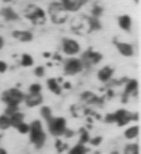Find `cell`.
<instances>
[{"mask_svg":"<svg viewBox=\"0 0 141 154\" xmlns=\"http://www.w3.org/2000/svg\"><path fill=\"white\" fill-rule=\"evenodd\" d=\"M34 73H35V76H38V77H43V75H45V68L43 66H37L34 69Z\"/></svg>","mask_w":141,"mask_h":154,"instance_id":"cell-33","label":"cell"},{"mask_svg":"<svg viewBox=\"0 0 141 154\" xmlns=\"http://www.w3.org/2000/svg\"><path fill=\"white\" fill-rule=\"evenodd\" d=\"M0 154H7V152H5L3 147H0Z\"/></svg>","mask_w":141,"mask_h":154,"instance_id":"cell-40","label":"cell"},{"mask_svg":"<svg viewBox=\"0 0 141 154\" xmlns=\"http://www.w3.org/2000/svg\"><path fill=\"white\" fill-rule=\"evenodd\" d=\"M65 11H79L84 5L85 0H61L60 2Z\"/></svg>","mask_w":141,"mask_h":154,"instance_id":"cell-10","label":"cell"},{"mask_svg":"<svg viewBox=\"0 0 141 154\" xmlns=\"http://www.w3.org/2000/svg\"><path fill=\"white\" fill-rule=\"evenodd\" d=\"M41 85L40 84H31L29 87V93H41Z\"/></svg>","mask_w":141,"mask_h":154,"instance_id":"cell-32","label":"cell"},{"mask_svg":"<svg viewBox=\"0 0 141 154\" xmlns=\"http://www.w3.org/2000/svg\"><path fill=\"white\" fill-rule=\"evenodd\" d=\"M0 139H2V135H0Z\"/></svg>","mask_w":141,"mask_h":154,"instance_id":"cell-44","label":"cell"},{"mask_svg":"<svg viewBox=\"0 0 141 154\" xmlns=\"http://www.w3.org/2000/svg\"><path fill=\"white\" fill-rule=\"evenodd\" d=\"M21 64H22V66H26V68L31 66V65L34 64V60H33V57L29 56V54H23L21 58Z\"/></svg>","mask_w":141,"mask_h":154,"instance_id":"cell-24","label":"cell"},{"mask_svg":"<svg viewBox=\"0 0 141 154\" xmlns=\"http://www.w3.org/2000/svg\"><path fill=\"white\" fill-rule=\"evenodd\" d=\"M125 154H139V145L137 143H129L125 146Z\"/></svg>","mask_w":141,"mask_h":154,"instance_id":"cell-25","label":"cell"},{"mask_svg":"<svg viewBox=\"0 0 141 154\" xmlns=\"http://www.w3.org/2000/svg\"><path fill=\"white\" fill-rule=\"evenodd\" d=\"M82 99L88 104H101L102 100H99V97L96 95H94L92 92H83Z\"/></svg>","mask_w":141,"mask_h":154,"instance_id":"cell-18","label":"cell"},{"mask_svg":"<svg viewBox=\"0 0 141 154\" xmlns=\"http://www.w3.org/2000/svg\"><path fill=\"white\" fill-rule=\"evenodd\" d=\"M88 26L91 30H99L101 29V23H99L98 18H90L88 19Z\"/></svg>","mask_w":141,"mask_h":154,"instance_id":"cell-27","label":"cell"},{"mask_svg":"<svg viewBox=\"0 0 141 154\" xmlns=\"http://www.w3.org/2000/svg\"><path fill=\"white\" fill-rule=\"evenodd\" d=\"M137 89H139V82L137 80H129L128 84L125 87V97L129 95H137Z\"/></svg>","mask_w":141,"mask_h":154,"instance_id":"cell-17","label":"cell"},{"mask_svg":"<svg viewBox=\"0 0 141 154\" xmlns=\"http://www.w3.org/2000/svg\"><path fill=\"white\" fill-rule=\"evenodd\" d=\"M48 127L52 135L61 137L64 135L65 130H67V120L61 116H54L50 120H48Z\"/></svg>","mask_w":141,"mask_h":154,"instance_id":"cell-3","label":"cell"},{"mask_svg":"<svg viewBox=\"0 0 141 154\" xmlns=\"http://www.w3.org/2000/svg\"><path fill=\"white\" fill-rule=\"evenodd\" d=\"M12 37L15 39L21 41V42H30L33 39V34L30 31H26V30H16L12 32Z\"/></svg>","mask_w":141,"mask_h":154,"instance_id":"cell-14","label":"cell"},{"mask_svg":"<svg viewBox=\"0 0 141 154\" xmlns=\"http://www.w3.org/2000/svg\"><path fill=\"white\" fill-rule=\"evenodd\" d=\"M26 16L35 24H41L45 22V12L42 8L37 7V5H29L26 10Z\"/></svg>","mask_w":141,"mask_h":154,"instance_id":"cell-5","label":"cell"},{"mask_svg":"<svg viewBox=\"0 0 141 154\" xmlns=\"http://www.w3.org/2000/svg\"><path fill=\"white\" fill-rule=\"evenodd\" d=\"M24 115L22 114L21 111H18L16 114H14V115H11L10 116V120H11V127H18L21 123H23L24 122Z\"/></svg>","mask_w":141,"mask_h":154,"instance_id":"cell-20","label":"cell"},{"mask_svg":"<svg viewBox=\"0 0 141 154\" xmlns=\"http://www.w3.org/2000/svg\"><path fill=\"white\" fill-rule=\"evenodd\" d=\"M42 95L41 93H29L27 96H24V104L27 107H37L42 103Z\"/></svg>","mask_w":141,"mask_h":154,"instance_id":"cell-11","label":"cell"},{"mask_svg":"<svg viewBox=\"0 0 141 154\" xmlns=\"http://www.w3.org/2000/svg\"><path fill=\"white\" fill-rule=\"evenodd\" d=\"M84 68L83 62L79 58H68L64 64V70L67 75H77Z\"/></svg>","mask_w":141,"mask_h":154,"instance_id":"cell-6","label":"cell"},{"mask_svg":"<svg viewBox=\"0 0 141 154\" xmlns=\"http://www.w3.org/2000/svg\"><path fill=\"white\" fill-rule=\"evenodd\" d=\"M24 100V95L18 88H11L3 92L2 101H4L7 106H19Z\"/></svg>","mask_w":141,"mask_h":154,"instance_id":"cell-2","label":"cell"},{"mask_svg":"<svg viewBox=\"0 0 141 154\" xmlns=\"http://www.w3.org/2000/svg\"><path fill=\"white\" fill-rule=\"evenodd\" d=\"M139 126H132V127L126 128L125 131V138L126 139H136L139 137Z\"/></svg>","mask_w":141,"mask_h":154,"instance_id":"cell-21","label":"cell"},{"mask_svg":"<svg viewBox=\"0 0 141 154\" xmlns=\"http://www.w3.org/2000/svg\"><path fill=\"white\" fill-rule=\"evenodd\" d=\"M62 51L68 56H75L80 51V45L77 41L71 39V38H64L62 39Z\"/></svg>","mask_w":141,"mask_h":154,"instance_id":"cell-8","label":"cell"},{"mask_svg":"<svg viewBox=\"0 0 141 154\" xmlns=\"http://www.w3.org/2000/svg\"><path fill=\"white\" fill-rule=\"evenodd\" d=\"M48 88L52 93H54V95H61V92H62V88L60 87L59 81H57L56 79H49L48 80Z\"/></svg>","mask_w":141,"mask_h":154,"instance_id":"cell-19","label":"cell"},{"mask_svg":"<svg viewBox=\"0 0 141 154\" xmlns=\"http://www.w3.org/2000/svg\"><path fill=\"white\" fill-rule=\"evenodd\" d=\"M134 2H136V3H139V0H134Z\"/></svg>","mask_w":141,"mask_h":154,"instance_id":"cell-43","label":"cell"},{"mask_svg":"<svg viewBox=\"0 0 141 154\" xmlns=\"http://www.w3.org/2000/svg\"><path fill=\"white\" fill-rule=\"evenodd\" d=\"M64 88H65V89H69V88H71V84H69V82H65V84H64Z\"/></svg>","mask_w":141,"mask_h":154,"instance_id":"cell-39","label":"cell"},{"mask_svg":"<svg viewBox=\"0 0 141 154\" xmlns=\"http://www.w3.org/2000/svg\"><path fill=\"white\" fill-rule=\"evenodd\" d=\"M103 12V8L101 5H94L92 7V18H99Z\"/></svg>","mask_w":141,"mask_h":154,"instance_id":"cell-31","label":"cell"},{"mask_svg":"<svg viewBox=\"0 0 141 154\" xmlns=\"http://www.w3.org/2000/svg\"><path fill=\"white\" fill-rule=\"evenodd\" d=\"M82 133V135H80V145H85L87 142H90V134H88V131L85 130H82L80 131Z\"/></svg>","mask_w":141,"mask_h":154,"instance_id":"cell-29","label":"cell"},{"mask_svg":"<svg viewBox=\"0 0 141 154\" xmlns=\"http://www.w3.org/2000/svg\"><path fill=\"white\" fill-rule=\"evenodd\" d=\"M56 146H57V150H59V152H61V150H65V149H67V143L61 142L60 139L56 142Z\"/></svg>","mask_w":141,"mask_h":154,"instance_id":"cell-34","label":"cell"},{"mask_svg":"<svg viewBox=\"0 0 141 154\" xmlns=\"http://www.w3.org/2000/svg\"><path fill=\"white\" fill-rule=\"evenodd\" d=\"M7 69H8V65L4 61H0V73L7 72Z\"/></svg>","mask_w":141,"mask_h":154,"instance_id":"cell-37","label":"cell"},{"mask_svg":"<svg viewBox=\"0 0 141 154\" xmlns=\"http://www.w3.org/2000/svg\"><path fill=\"white\" fill-rule=\"evenodd\" d=\"M41 116H42L46 122L50 120L52 118H53V115H52V109L49 108V107H42V108H41Z\"/></svg>","mask_w":141,"mask_h":154,"instance_id":"cell-26","label":"cell"},{"mask_svg":"<svg viewBox=\"0 0 141 154\" xmlns=\"http://www.w3.org/2000/svg\"><path fill=\"white\" fill-rule=\"evenodd\" d=\"M132 23H133V20H132V18L129 15H121L118 18V26L122 30H125V31H129L132 29Z\"/></svg>","mask_w":141,"mask_h":154,"instance_id":"cell-15","label":"cell"},{"mask_svg":"<svg viewBox=\"0 0 141 154\" xmlns=\"http://www.w3.org/2000/svg\"><path fill=\"white\" fill-rule=\"evenodd\" d=\"M29 135H30V141L33 145H35V147H42L45 145L46 141V135L43 133L42 128V123L40 120H33V123L30 125V130H29Z\"/></svg>","mask_w":141,"mask_h":154,"instance_id":"cell-1","label":"cell"},{"mask_svg":"<svg viewBox=\"0 0 141 154\" xmlns=\"http://www.w3.org/2000/svg\"><path fill=\"white\" fill-rule=\"evenodd\" d=\"M4 2H12V0H4Z\"/></svg>","mask_w":141,"mask_h":154,"instance_id":"cell-42","label":"cell"},{"mask_svg":"<svg viewBox=\"0 0 141 154\" xmlns=\"http://www.w3.org/2000/svg\"><path fill=\"white\" fill-rule=\"evenodd\" d=\"M90 142L92 146H98V145H101V142H102V137H96V138L90 139Z\"/></svg>","mask_w":141,"mask_h":154,"instance_id":"cell-35","label":"cell"},{"mask_svg":"<svg viewBox=\"0 0 141 154\" xmlns=\"http://www.w3.org/2000/svg\"><path fill=\"white\" fill-rule=\"evenodd\" d=\"M117 46V50L122 54L123 57H132L134 54V49L130 43H126V42H117L115 43Z\"/></svg>","mask_w":141,"mask_h":154,"instance_id":"cell-12","label":"cell"},{"mask_svg":"<svg viewBox=\"0 0 141 154\" xmlns=\"http://www.w3.org/2000/svg\"><path fill=\"white\" fill-rule=\"evenodd\" d=\"M18 111H19V106H7L4 115H7V116H11V115L16 114Z\"/></svg>","mask_w":141,"mask_h":154,"instance_id":"cell-28","label":"cell"},{"mask_svg":"<svg viewBox=\"0 0 141 154\" xmlns=\"http://www.w3.org/2000/svg\"><path fill=\"white\" fill-rule=\"evenodd\" d=\"M11 127V120L10 116L7 115H0V130H7Z\"/></svg>","mask_w":141,"mask_h":154,"instance_id":"cell-22","label":"cell"},{"mask_svg":"<svg viewBox=\"0 0 141 154\" xmlns=\"http://www.w3.org/2000/svg\"><path fill=\"white\" fill-rule=\"evenodd\" d=\"M49 12H50L52 16V20L57 24H61L62 22L67 20V16H68V11H65V8L62 7L61 3H53L50 4V8H49Z\"/></svg>","mask_w":141,"mask_h":154,"instance_id":"cell-4","label":"cell"},{"mask_svg":"<svg viewBox=\"0 0 141 154\" xmlns=\"http://www.w3.org/2000/svg\"><path fill=\"white\" fill-rule=\"evenodd\" d=\"M3 46H4V39H3V38L0 37V50L3 49Z\"/></svg>","mask_w":141,"mask_h":154,"instance_id":"cell-38","label":"cell"},{"mask_svg":"<svg viewBox=\"0 0 141 154\" xmlns=\"http://www.w3.org/2000/svg\"><path fill=\"white\" fill-rule=\"evenodd\" d=\"M104 120L107 123H115V119H114V114H109L104 116Z\"/></svg>","mask_w":141,"mask_h":154,"instance_id":"cell-36","label":"cell"},{"mask_svg":"<svg viewBox=\"0 0 141 154\" xmlns=\"http://www.w3.org/2000/svg\"><path fill=\"white\" fill-rule=\"evenodd\" d=\"M0 14H2V16L5 19V20H16V19L19 18L18 14L15 12V10L11 7H4L2 11H0Z\"/></svg>","mask_w":141,"mask_h":154,"instance_id":"cell-16","label":"cell"},{"mask_svg":"<svg viewBox=\"0 0 141 154\" xmlns=\"http://www.w3.org/2000/svg\"><path fill=\"white\" fill-rule=\"evenodd\" d=\"M113 73H114V70L110 66H103L98 72V80L102 82H109L113 79Z\"/></svg>","mask_w":141,"mask_h":154,"instance_id":"cell-13","label":"cell"},{"mask_svg":"<svg viewBox=\"0 0 141 154\" xmlns=\"http://www.w3.org/2000/svg\"><path fill=\"white\" fill-rule=\"evenodd\" d=\"M85 153H87V149H85L84 145L77 143L76 146H73L69 150V153H68V154H85Z\"/></svg>","mask_w":141,"mask_h":154,"instance_id":"cell-23","label":"cell"},{"mask_svg":"<svg viewBox=\"0 0 141 154\" xmlns=\"http://www.w3.org/2000/svg\"><path fill=\"white\" fill-rule=\"evenodd\" d=\"M110 154H120V153H118V152H115V150H114V152H111Z\"/></svg>","mask_w":141,"mask_h":154,"instance_id":"cell-41","label":"cell"},{"mask_svg":"<svg viewBox=\"0 0 141 154\" xmlns=\"http://www.w3.org/2000/svg\"><path fill=\"white\" fill-rule=\"evenodd\" d=\"M16 130L19 131L21 134H29V130H30V125H27V123H21V125L16 127Z\"/></svg>","mask_w":141,"mask_h":154,"instance_id":"cell-30","label":"cell"},{"mask_svg":"<svg viewBox=\"0 0 141 154\" xmlns=\"http://www.w3.org/2000/svg\"><path fill=\"white\" fill-rule=\"evenodd\" d=\"M101 60H102V54L101 53H95V51H92V50H88V51H85V53L83 54V57H82L80 61L83 62L84 66H90V65L98 64Z\"/></svg>","mask_w":141,"mask_h":154,"instance_id":"cell-9","label":"cell"},{"mask_svg":"<svg viewBox=\"0 0 141 154\" xmlns=\"http://www.w3.org/2000/svg\"><path fill=\"white\" fill-rule=\"evenodd\" d=\"M114 119L118 126H125V125H128L132 119L137 120L139 119V115L137 114L132 115V114H129L126 109H118V111L114 112Z\"/></svg>","mask_w":141,"mask_h":154,"instance_id":"cell-7","label":"cell"}]
</instances>
